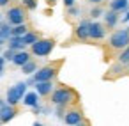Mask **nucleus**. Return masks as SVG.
Here are the masks:
<instances>
[{"mask_svg": "<svg viewBox=\"0 0 129 126\" xmlns=\"http://www.w3.org/2000/svg\"><path fill=\"white\" fill-rule=\"evenodd\" d=\"M50 98H51L50 101L53 105H62V107H71L73 103H78V99H80L78 92L73 87H69V85H58V87H55L53 92L50 94Z\"/></svg>", "mask_w": 129, "mask_h": 126, "instance_id": "f257e3e1", "label": "nucleus"}, {"mask_svg": "<svg viewBox=\"0 0 129 126\" xmlns=\"http://www.w3.org/2000/svg\"><path fill=\"white\" fill-rule=\"evenodd\" d=\"M64 64V60H57V62H51V64H46L43 68H39L32 76L36 82H44V80H55L58 71H60V66Z\"/></svg>", "mask_w": 129, "mask_h": 126, "instance_id": "f03ea898", "label": "nucleus"}, {"mask_svg": "<svg viewBox=\"0 0 129 126\" xmlns=\"http://www.w3.org/2000/svg\"><path fill=\"white\" fill-rule=\"evenodd\" d=\"M55 48V39L53 37H39L32 46H30V53L34 57H48Z\"/></svg>", "mask_w": 129, "mask_h": 126, "instance_id": "7ed1b4c3", "label": "nucleus"}, {"mask_svg": "<svg viewBox=\"0 0 129 126\" xmlns=\"http://www.w3.org/2000/svg\"><path fill=\"white\" fill-rule=\"evenodd\" d=\"M108 46L111 50H117V52L129 46V29H118V30L111 32L108 37Z\"/></svg>", "mask_w": 129, "mask_h": 126, "instance_id": "20e7f679", "label": "nucleus"}, {"mask_svg": "<svg viewBox=\"0 0 129 126\" xmlns=\"http://www.w3.org/2000/svg\"><path fill=\"white\" fill-rule=\"evenodd\" d=\"M6 20L11 23V25H20V23H25L27 22V7L23 4H14L7 9L6 13Z\"/></svg>", "mask_w": 129, "mask_h": 126, "instance_id": "39448f33", "label": "nucleus"}, {"mask_svg": "<svg viewBox=\"0 0 129 126\" xmlns=\"http://www.w3.org/2000/svg\"><path fill=\"white\" fill-rule=\"evenodd\" d=\"M27 87H28L27 82H18L16 85L9 87L7 92H6V101L11 103V105H18L20 101H23V96L27 92Z\"/></svg>", "mask_w": 129, "mask_h": 126, "instance_id": "423d86ee", "label": "nucleus"}, {"mask_svg": "<svg viewBox=\"0 0 129 126\" xmlns=\"http://www.w3.org/2000/svg\"><path fill=\"white\" fill-rule=\"evenodd\" d=\"M64 122H66V124H71V126L85 122L81 108H80V107H73V108H67V110H66V115H64Z\"/></svg>", "mask_w": 129, "mask_h": 126, "instance_id": "0eeeda50", "label": "nucleus"}, {"mask_svg": "<svg viewBox=\"0 0 129 126\" xmlns=\"http://www.w3.org/2000/svg\"><path fill=\"white\" fill-rule=\"evenodd\" d=\"M104 36H106V27H104V23H99V22H90V25H88V37L92 39V41H101V39H104Z\"/></svg>", "mask_w": 129, "mask_h": 126, "instance_id": "6e6552de", "label": "nucleus"}, {"mask_svg": "<svg viewBox=\"0 0 129 126\" xmlns=\"http://www.w3.org/2000/svg\"><path fill=\"white\" fill-rule=\"evenodd\" d=\"M16 114H18L16 105H11V103L2 105V107H0V121H2V124H6V122L13 121V119L16 117Z\"/></svg>", "mask_w": 129, "mask_h": 126, "instance_id": "1a4fd4ad", "label": "nucleus"}, {"mask_svg": "<svg viewBox=\"0 0 129 126\" xmlns=\"http://www.w3.org/2000/svg\"><path fill=\"white\" fill-rule=\"evenodd\" d=\"M88 25H90L88 20H81L74 27V39H78V41H88L90 39L88 37Z\"/></svg>", "mask_w": 129, "mask_h": 126, "instance_id": "9d476101", "label": "nucleus"}, {"mask_svg": "<svg viewBox=\"0 0 129 126\" xmlns=\"http://www.w3.org/2000/svg\"><path fill=\"white\" fill-rule=\"evenodd\" d=\"M34 87H36V91L39 92V96L46 98V96H50V94L53 92L55 83H53V80H44V82H36Z\"/></svg>", "mask_w": 129, "mask_h": 126, "instance_id": "9b49d317", "label": "nucleus"}, {"mask_svg": "<svg viewBox=\"0 0 129 126\" xmlns=\"http://www.w3.org/2000/svg\"><path fill=\"white\" fill-rule=\"evenodd\" d=\"M120 13H117V11H113V9H110L108 7V11H104V27L106 29H115L117 27V23H118V20H120V16H118Z\"/></svg>", "mask_w": 129, "mask_h": 126, "instance_id": "f8f14e48", "label": "nucleus"}, {"mask_svg": "<svg viewBox=\"0 0 129 126\" xmlns=\"http://www.w3.org/2000/svg\"><path fill=\"white\" fill-rule=\"evenodd\" d=\"M30 59H32V53L23 48V50H18V52H16V55H14V59H13V64L21 68V66H23L25 62H28Z\"/></svg>", "mask_w": 129, "mask_h": 126, "instance_id": "ddd939ff", "label": "nucleus"}, {"mask_svg": "<svg viewBox=\"0 0 129 126\" xmlns=\"http://www.w3.org/2000/svg\"><path fill=\"white\" fill-rule=\"evenodd\" d=\"M108 7L117 11V13H125L129 9V0H110Z\"/></svg>", "mask_w": 129, "mask_h": 126, "instance_id": "4468645a", "label": "nucleus"}, {"mask_svg": "<svg viewBox=\"0 0 129 126\" xmlns=\"http://www.w3.org/2000/svg\"><path fill=\"white\" fill-rule=\"evenodd\" d=\"M23 105L28 107V108L39 105V92H37V91H36V92H25V96H23Z\"/></svg>", "mask_w": 129, "mask_h": 126, "instance_id": "2eb2a0df", "label": "nucleus"}, {"mask_svg": "<svg viewBox=\"0 0 129 126\" xmlns=\"http://www.w3.org/2000/svg\"><path fill=\"white\" fill-rule=\"evenodd\" d=\"M7 43H9V48H13V50H23L27 45H25V41H23V36H11L9 39H7Z\"/></svg>", "mask_w": 129, "mask_h": 126, "instance_id": "dca6fc26", "label": "nucleus"}, {"mask_svg": "<svg viewBox=\"0 0 129 126\" xmlns=\"http://www.w3.org/2000/svg\"><path fill=\"white\" fill-rule=\"evenodd\" d=\"M124 71H127V69H125V64H120V62L117 60V64H113V66L110 68V73L106 75V78H117V76H120Z\"/></svg>", "mask_w": 129, "mask_h": 126, "instance_id": "f3484780", "label": "nucleus"}, {"mask_svg": "<svg viewBox=\"0 0 129 126\" xmlns=\"http://www.w3.org/2000/svg\"><path fill=\"white\" fill-rule=\"evenodd\" d=\"M37 69H39V68H37V62H36V60H32V59L21 66V73H23V75H34Z\"/></svg>", "mask_w": 129, "mask_h": 126, "instance_id": "a211bd4d", "label": "nucleus"}, {"mask_svg": "<svg viewBox=\"0 0 129 126\" xmlns=\"http://www.w3.org/2000/svg\"><path fill=\"white\" fill-rule=\"evenodd\" d=\"M11 36H13V25H11L9 22L0 23V37H4V39L7 41Z\"/></svg>", "mask_w": 129, "mask_h": 126, "instance_id": "6ab92c4d", "label": "nucleus"}, {"mask_svg": "<svg viewBox=\"0 0 129 126\" xmlns=\"http://www.w3.org/2000/svg\"><path fill=\"white\" fill-rule=\"evenodd\" d=\"M39 37H41V34H39V32H36V30H28V32L23 36V41H25V45H27V46H32Z\"/></svg>", "mask_w": 129, "mask_h": 126, "instance_id": "aec40b11", "label": "nucleus"}, {"mask_svg": "<svg viewBox=\"0 0 129 126\" xmlns=\"http://www.w3.org/2000/svg\"><path fill=\"white\" fill-rule=\"evenodd\" d=\"M66 14L67 18H80L81 16V7L80 6H71V7H66Z\"/></svg>", "mask_w": 129, "mask_h": 126, "instance_id": "412c9836", "label": "nucleus"}, {"mask_svg": "<svg viewBox=\"0 0 129 126\" xmlns=\"http://www.w3.org/2000/svg\"><path fill=\"white\" fill-rule=\"evenodd\" d=\"M28 25L27 23H20V25H13V36H25L28 32Z\"/></svg>", "mask_w": 129, "mask_h": 126, "instance_id": "4be33fe9", "label": "nucleus"}, {"mask_svg": "<svg viewBox=\"0 0 129 126\" xmlns=\"http://www.w3.org/2000/svg\"><path fill=\"white\" fill-rule=\"evenodd\" d=\"M117 60L120 62V64H129V46H125V48H122L120 52H118V55H117Z\"/></svg>", "mask_w": 129, "mask_h": 126, "instance_id": "5701e85b", "label": "nucleus"}, {"mask_svg": "<svg viewBox=\"0 0 129 126\" xmlns=\"http://www.w3.org/2000/svg\"><path fill=\"white\" fill-rule=\"evenodd\" d=\"M104 14V11H103V7H101V4H95L90 11H88V16L92 18V20H97L99 16H103Z\"/></svg>", "mask_w": 129, "mask_h": 126, "instance_id": "b1692460", "label": "nucleus"}, {"mask_svg": "<svg viewBox=\"0 0 129 126\" xmlns=\"http://www.w3.org/2000/svg\"><path fill=\"white\" fill-rule=\"evenodd\" d=\"M21 4L27 7V11H36V9H37V6H39L37 0H21Z\"/></svg>", "mask_w": 129, "mask_h": 126, "instance_id": "393cba45", "label": "nucleus"}, {"mask_svg": "<svg viewBox=\"0 0 129 126\" xmlns=\"http://www.w3.org/2000/svg\"><path fill=\"white\" fill-rule=\"evenodd\" d=\"M14 55H16V50H13V48H7V50L4 52V59H6V60H11V62H13Z\"/></svg>", "mask_w": 129, "mask_h": 126, "instance_id": "a878e982", "label": "nucleus"}, {"mask_svg": "<svg viewBox=\"0 0 129 126\" xmlns=\"http://www.w3.org/2000/svg\"><path fill=\"white\" fill-rule=\"evenodd\" d=\"M32 114H36V115H41V114H43V107H41V105H36V107H32Z\"/></svg>", "mask_w": 129, "mask_h": 126, "instance_id": "bb28decb", "label": "nucleus"}, {"mask_svg": "<svg viewBox=\"0 0 129 126\" xmlns=\"http://www.w3.org/2000/svg\"><path fill=\"white\" fill-rule=\"evenodd\" d=\"M62 2H64V6H66V7H71V6H74V4H76V0H62Z\"/></svg>", "mask_w": 129, "mask_h": 126, "instance_id": "cd10ccee", "label": "nucleus"}, {"mask_svg": "<svg viewBox=\"0 0 129 126\" xmlns=\"http://www.w3.org/2000/svg\"><path fill=\"white\" fill-rule=\"evenodd\" d=\"M122 23H129V9L125 11V14H124V18H122Z\"/></svg>", "mask_w": 129, "mask_h": 126, "instance_id": "c85d7f7f", "label": "nucleus"}, {"mask_svg": "<svg viewBox=\"0 0 129 126\" xmlns=\"http://www.w3.org/2000/svg\"><path fill=\"white\" fill-rule=\"evenodd\" d=\"M11 4V0H0V7H7Z\"/></svg>", "mask_w": 129, "mask_h": 126, "instance_id": "c756f323", "label": "nucleus"}, {"mask_svg": "<svg viewBox=\"0 0 129 126\" xmlns=\"http://www.w3.org/2000/svg\"><path fill=\"white\" fill-rule=\"evenodd\" d=\"M88 4H92V6H95V4H101V2H104V0H87Z\"/></svg>", "mask_w": 129, "mask_h": 126, "instance_id": "7c9ffc66", "label": "nucleus"}, {"mask_svg": "<svg viewBox=\"0 0 129 126\" xmlns=\"http://www.w3.org/2000/svg\"><path fill=\"white\" fill-rule=\"evenodd\" d=\"M55 2H57V0H46V4H48V6H55Z\"/></svg>", "mask_w": 129, "mask_h": 126, "instance_id": "2f4dec72", "label": "nucleus"}, {"mask_svg": "<svg viewBox=\"0 0 129 126\" xmlns=\"http://www.w3.org/2000/svg\"><path fill=\"white\" fill-rule=\"evenodd\" d=\"M4 43H6V39H4V37H0V48H2V45H4Z\"/></svg>", "mask_w": 129, "mask_h": 126, "instance_id": "473e14b6", "label": "nucleus"}, {"mask_svg": "<svg viewBox=\"0 0 129 126\" xmlns=\"http://www.w3.org/2000/svg\"><path fill=\"white\" fill-rule=\"evenodd\" d=\"M2 73H4V68H0V76H2Z\"/></svg>", "mask_w": 129, "mask_h": 126, "instance_id": "72a5a7b5", "label": "nucleus"}, {"mask_svg": "<svg viewBox=\"0 0 129 126\" xmlns=\"http://www.w3.org/2000/svg\"><path fill=\"white\" fill-rule=\"evenodd\" d=\"M0 23H2V13H0Z\"/></svg>", "mask_w": 129, "mask_h": 126, "instance_id": "f704fd0d", "label": "nucleus"}, {"mask_svg": "<svg viewBox=\"0 0 129 126\" xmlns=\"http://www.w3.org/2000/svg\"><path fill=\"white\" fill-rule=\"evenodd\" d=\"M127 73H129V64H127Z\"/></svg>", "mask_w": 129, "mask_h": 126, "instance_id": "c9c22d12", "label": "nucleus"}]
</instances>
